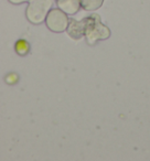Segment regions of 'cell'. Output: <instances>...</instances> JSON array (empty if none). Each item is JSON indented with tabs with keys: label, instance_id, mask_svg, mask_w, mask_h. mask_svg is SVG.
<instances>
[{
	"label": "cell",
	"instance_id": "2",
	"mask_svg": "<svg viewBox=\"0 0 150 161\" xmlns=\"http://www.w3.org/2000/svg\"><path fill=\"white\" fill-rule=\"evenodd\" d=\"M53 6V0H31L29 3L25 17L32 25H40L45 21L47 14Z\"/></svg>",
	"mask_w": 150,
	"mask_h": 161
},
{
	"label": "cell",
	"instance_id": "3",
	"mask_svg": "<svg viewBox=\"0 0 150 161\" xmlns=\"http://www.w3.org/2000/svg\"><path fill=\"white\" fill-rule=\"evenodd\" d=\"M69 23V19L67 18V14H65L60 8L58 9H51L47 14L45 19V25L47 29H50L52 32L56 33H62L67 29Z\"/></svg>",
	"mask_w": 150,
	"mask_h": 161
},
{
	"label": "cell",
	"instance_id": "6",
	"mask_svg": "<svg viewBox=\"0 0 150 161\" xmlns=\"http://www.w3.org/2000/svg\"><path fill=\"white\" fill-rule=\"evenodd\" d=\"M81 7L86 11H95L102 7L104 0H80Z\"/></svg>",
	"mask_w": 150,
	"mask_h": 161
},
{
	"label": "cell",
	"instance_id": "7",
	"mask_svg": "<svg viewBox=\"0 0 150 161\" xmlns=\"http://www.w3.org/2000/svg\"><path fill=\"white\" fill-rule=\"evenodd\" d=\"M30 47H29V43L27 42L25 40H19L17 41L16 43V52L19 54V55L23 56L29 52Z\"/></svg>",
	"mask_w": 150,
	"mask_h": 161
},
{
	"label": "cell",
	"instance_id": "5",
	"mask_svg": "<svg viewBox=\"0 0 150 161\" xmlns=\"http://www.w3.org/2000/svg\"><path fill=\"white\" fill-rule=\"evenodd\" d=\"M58 8L65 12V14L73 16L81 8V1L80 0H56Z\"/></svg>",
	"mask_w": 150,
	"mask_h": 161
},
{
	"label": "cell",
	"instance_id": "4",
	"mask_svg": "<svg viewBox=\"0 0 150 161\" xmlns=\"http://www.w3.org/2000/svg\"><path fill=\"white\" fill-rule=\"evenodd\" d=\"M85 31V23L84 19L82 21H76L74 19H69V27H67V34L74 40H80L84 36Z\"/></svg>",
	"mask_w": 150,
	"mask_h": 161
},
{
	"label": "cell",
	"instance_id": "1",
	"mask_svg": "<svg viewBox=\"0 0 150 161\" xmlns=\"http://www.w3.org/2000/svg\"><path fill=\"white\" fill-rule=\"evenodd\" d=\"M85 31L84 36L90 45L96 44L98 41L106 40L110 36V30L101 22V17L98 14H92L84 19Z\"/></svg>",
	"mask_w": 150,
	"mask_h": 161
},
{
	"label": "cell",
	"instance_id": "8",
	"mask_svg": "<svg viewBox=\"0 0 150 161\" xmlns=\"http://www.w3.org/2000/svg\"><path fill=\"white\" fill-rule=\"evenodd\" d=\"M17 80H18V76L16 74H9V75L6 77V82L8 84H14V83H17Z\"/></svg>",
	"mask_w": 150,
	"mask_h": 161
},
{
	"label": "cell",
	"instance_id": "9",
	"mask_svg": "<svg viewBox=\"0 0 150 161\" xmlns=\"http://www.w3.org/2000/svg\"><path fill=\"white\" fill-rule=\"evenodd\" d=\"M9 3H11L12 5H20V3H29L31 0H8Z\"/></svg>",
	"mask_w": 150,
	"mask_h": 161
}]
</instances>
